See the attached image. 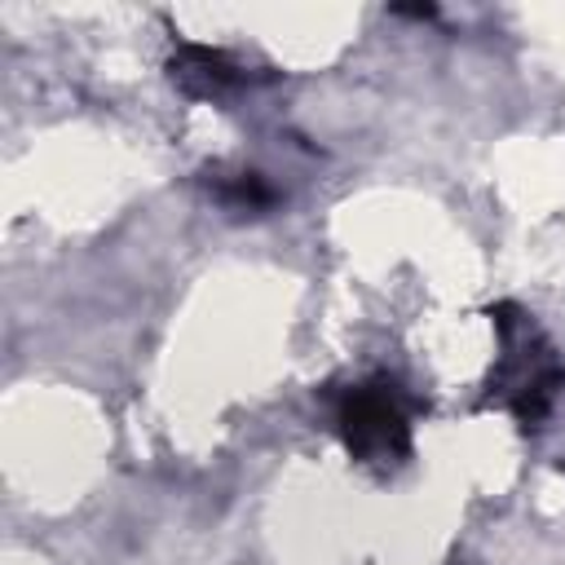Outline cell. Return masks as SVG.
Listing matches in <instances>:
<instances>
[{"mask_svg":"<svg viewBox=\"0 0 565 565\" xmlns=\"http://www.w3.org/2000/svg\"><path fill=\"white\" fill-rule=\"evenodd\" d=\"M494 331H499V366L490 371V402L512 411L525 428H534L552 411L565 384V366L547 344V335L521 309L499 305Z\"/></svg>","mask_w":565,"mask_h":565,"instance_id":"cell-1","label":"cell"},{"mask_svg":"<svg viewBox=\"0 0 565 565\" xmlns=\"http://www.w3.org/2000/svg\"><path fill=\"white\" fill-rule=\"evenodd\" d=\"M335 428L362 463H393L411 450V424L393 384H358L340 397Z\"/></svg>","mask_w":565,"mask_h":565,"instance_id":"cell-2","label":"cell"},{"mask_svg":"<svg viewBox=\"0 0 565 565\" xmlns=\"http://www.w3.org/2000/svg\"><path fill=\"white\" fill-rule=\"evenodd\" d=\"M172 84L185 88L190 97H221L225 88L238 84V66L216 53V49H203V44H185L177 57H172Z\"/></svg>","mask_w":565,"mask_h":565,"instance_id":"cell-3","label":"cell"},{"mask_svg":"<svg viewBox=\"0 0 565 565\" xmlns=\"http://www.w3.org/2000/svg\"><path fill=\"white\" fill-rule=\"evenodd\" d=\"M221 199H225L230 207H265V203H269V185H265L260 177L243 172V177H234L230 185H221Z\"/></svg>","mask_w":565,"mask_h":565,"instance_id":"cell-4","label":"cell"}]
</instances>
